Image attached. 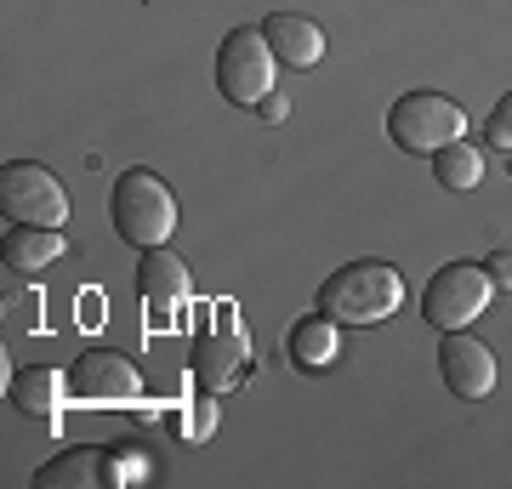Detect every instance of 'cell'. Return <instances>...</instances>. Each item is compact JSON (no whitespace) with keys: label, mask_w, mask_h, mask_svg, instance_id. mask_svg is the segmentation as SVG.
<instances>
[{"label":"cell","mask_w":512,"mask_h":489,"mask_svg":"<svg viewBox=\"0 0 512 489\" xmlns=\"http://www.w3.org/2000/svg\"><path fill=\"white\" fill-rule=\"evenodd\" d=\"M439 376H444V387H450L461 404H478V399H490V393H495L501 364H495V353L478 342L473 330H444V342H439Z\"/></svg>","instance_id":"cell-9"},{"label":"cell","mask_w":512,"mask_h":489,"mask_svg":"<svg viewBox=\"0 0 512 489\" xmlns=\"http://www.w3.org/2000/svg\"><path fill=\"white\" fill-rule=\"evenodd\" d=\"M188 296H194V285H188L183 256L165 251V245L143 251V262H137V302L148 308V319H154V325L177 319V313L188 308Z\"/></svg>","instance_id":"cell-10"},{"label":"cell","mask_w":512,"mask_h":489,"mask_svg":"<svg viewBox=\"0 0 512 489\" xmlns=\"http://www.w3.org/2000/svg\"><path fill=\"white\" fill-rule=\"evenodd\" d=\"M63 256V234L57 228H12L6 234V268L12 273H40Z\"/></svg>","instance_id":"cell-15"},{"label":"cell","mask_w":512,"mask_h":489,"mask_svg":"<svg viewBox=\"0 0 512 489\" xmlns=\"http://www.w3.org/2000/svg\"><path fill=\"white\" fill-rule=\"evenodd\" d=\"M109 222L126 245L154 251V245H165V239L177 234V194H171L165 177H154L148 165H131L109 194Z\"/></svg>","instance_id":"cell-2"},{"label":"cell","mask_w":512,"mask_h":489,"mask_svg":"<svg viewBox=\"0 0 512 489\" xmlns=\"http://www.w3.org/2000/svg\"><path fill=\"white\" fill-rule=\"evenodd\" d=\"M262 35L274 46V57L285 69H313L319 57H325V29L302 12H274V18L262 23Z\"/></svg>","instance_id":"cell-13"},{"label":"cell","mask_w":512,"mask_h":489,"mask_svg":"<svg viewBox=\"0 0 512 489\" xmlns=\"http://www.w3.org/2000/svg\"><path fill=\"white\" fill-rule=\"evenodd\" d=\"M274 69H279V57L262 29H234L217 46V91L234 109H256L274 91Z\"/></svg>","instance_id":"cell-6"},{"label":"cell","mask_w":512,"mask_h":489,"mask_svg":"<svg viewBox=\"0 0 512 489\" xmlns=\"http://www.w3.org/2000/svg\"><path fill=\"white\" fill-rule=\"evenodd\" d=\"M245 364H251V330L228 302H217L211 319H200L194 342H188V370L205 393H228V387H239Z\"/></svg>","instance_id":"cell-3"},{"label":"cell","mask_w":512,"mask_h":489,"mask_svg":"<svg viewBox=\"0 0 512 489\" xmlns=\"http://www.w3.org/2000/svg\"><path fill=\"white\" fill-rule=\"evenodd\" d=\"M137 478H148V455L131 450V444H120V450H114V489L137 484Z\"/></svg>","instance_id":"cell-19"},{"label":"cell","mask_w":512,"mask_h":489,"mask_svg":"<svg viewBox=\"0 0 512 489\" xmlns=\"http://www.w3.org/2000/svg\"><path fill=\"white\" fill-rule=\"evenodd\" d=\"M387 137L404 148V154H439V148L461 143L467 137V109L444 91H404L399 103L387 109Z\"/></svg>","instance_id":"cell-4"},{"label":"cell","mask_w":512,"mask_h":489,"mask_svg":"<svg viewBox=\"0 0 512 489\" xmlns=\"http://www.w3.org/2000/svg\"><path fill=\"white\" fill-rule=\"evenodd\" d=\"M490 296H495L490 268L450 262V268H439L427 279V290H421V319L433 330H467L478 313L490 308Z\"/></svg>","instance_id":"cell-7"},{"label":"cell","mask_w":512,"mask_h":489,"mask_svg":"<svg viewBox=\"0 0 512 489\" xmlns=\"http://www.w3.org/2000/svg\"><path fill=\"white\" fill-rule=\"evenodd\" d=\"M256 114H262L268 126H285V120H291V97H285V91H268V97L256 103Z\"/></svg>","instance_id":"cell-20"},{"label":"cell","mask_w":512,"mask_h":489,"mask_svg":"<svg viewBox=\"0 0 512 489\" xmlns=\"http://www.w3.org/2000/svg\"><path fill=\"white\" fill-rule=\"evenodd\" d=\"M0 211L12 228H63L69 222V194L57 171L35 160H12L0 165Z\"/></svg>","instance_id":"cell-5"},{"label":"cell","mask_w":512,"mask_h":489,"mask_svg":"<svg viewBox=\"0 0 512 489\" xmlns=\"http://www.w3.org/2000/svg\"><path fill=\"white\" fill-rule=\"evenodd\" d=\"M399 302H404L399 268L376 262V256H359L319 285V313H330L336 325H382V319L399 313Z\"/></svg>","instance_id":"cell-1"},{"label":"cell","mask_w":512,"mask_h":489,"mask_svg":"<svg viewBox=\"0 0 512 489\" xmlns=\"http://www.w3.org/2000/svg\"><path fill=\"white\" fill-rule=\"evenodd\" d=\"M336 319L330 313H308V319H296L285 330V353H291L296 370H308V376H325L330 364L342 359V336H336Z\"/></svg>","instance_id":"cell-12"},{"label":"cell","mask_w":512,"mask_h":489,"mask_svg":"<svg viewBox=\"0 0 512 489\" xmlns=\"http://www.w3.org/2000/svg\"><path fill=\"white\" fill-rule=\"evenodd\" d=\"M35 484L40 489H103V484H114V450L74 444V450L52 455V461L35 472Z\"/></svg>","instance_id":"cell-11"},{"label":"cell","mask_w":512,"mask_h":489,"mask_svg":"<svg viewBox=\"0 0 512 489\" xmlns=\"http://www.w3.org/2000/svg\"><path fill=\"white\" fill-rule=\"evenodd\" d=\"M63 393H69V376H57V370H46V364H23L18 376L6 381L12 410H23V416H35V421H57Z\"/></svg>","instance_id":"cell-14"},{"label":"cell","mask_w":512,"mask_h":489,"mask_svg":"<svg viewBox=\"0 0 512 489\" xmlns=\"http://www.w3.org/2000/svg\"><path fill=\"white\" fill-rule=\"evenodd\" d=\"M69 393L80 404H103V410L109 404H137L143 399V370L114 347H86L69 364Z\"/></svg>","instance_id":"cell-8"},{"label":"cell","mask_w":512,"mask_h":489,"mask_svg":"<svg viewBox=\"0 0 512 489\" xmlns=\"http://www.w3.org/2000/svg\"><path fill=\"white\" fill-rule=\"evenodd\" d=\"M177 433H183L188 444H205V438L217 433V393H205V387H200V399L183 404V421H177Z\"/></svg>","instance_id":"cell-17"},{"label":"cell","mask_w":512,"mask_h":489,"mask_svg":"<svg viewBox=\"0 0 512 489\" xmlns=\"http://www.w3.org/2000/svg\"><path fill=\"white\" fill-rule=\"evenodd\" d=\"M484 268H490L495 285H507V290H512V251H495L490 262H484Z\"/></svg>","instance_id":"cell-21"},{"label":"cell","mask_w":512,"mask_h":489,"mask_svg":"<svg viewBox=\"0 0 512 489\" xmlns=\"http://www.w3.org/2000/svg\"><path fill=\"white\" fill-rule=\"evenodd\" d=\"M484 137H490L495 148H507V154H512V91L490 109V120H484Z\"/></svg>","instance_id":"cell-18"},{"label":"cell","mask_w":512,"mask_h":489,"mask_svg":"<svg viewBox=\"0 0 512 489\" xmlns=\"http://www.w3.org/2000/svg\"><path fill=\"white\" fill-rule=\"evenodd\" d=\"M433 177H439L450 194H473L478 182H484V154L461 137V143H450V148L433 154Z\"/></svg>","instance_id":"cell-16"}]
</instances>
